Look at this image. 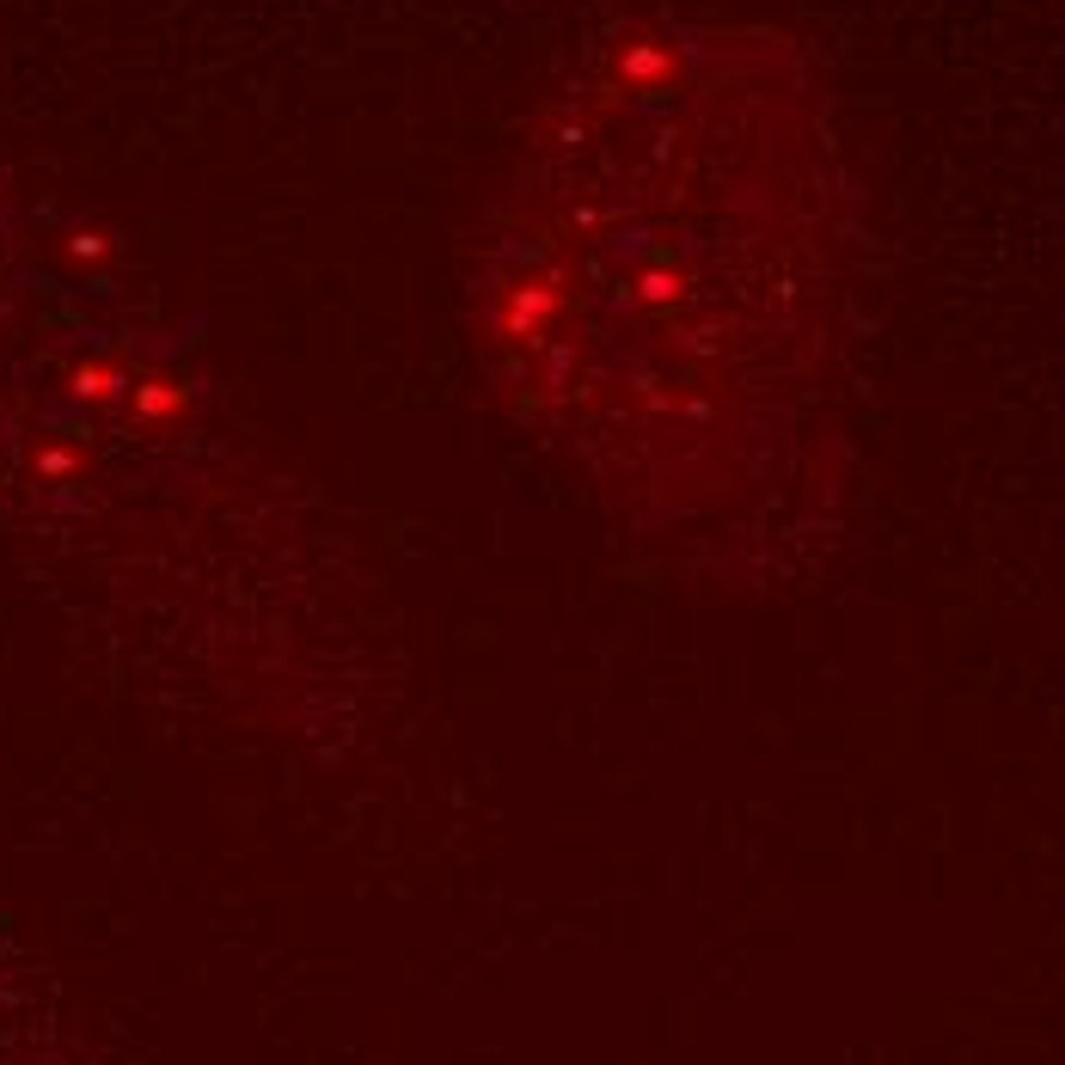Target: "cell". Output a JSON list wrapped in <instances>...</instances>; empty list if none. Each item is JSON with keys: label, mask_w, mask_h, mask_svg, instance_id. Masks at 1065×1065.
<instances>
[{"label": "cell", "mask_w": 1065, "mask_h": 1065, "mask_svg": "<svg viewBox=\"0 0 1065 1065\" xmlns=\"http://www.w3.org/2000/svg\"><path fill=\"white\" fill-rule=\"evenodd\" d=\"M484 368L643 545L759 570L839 490V215L778 49H625L533 141L478 282Z\"/></svg>", "instance_id": "1"}]
</instances>
